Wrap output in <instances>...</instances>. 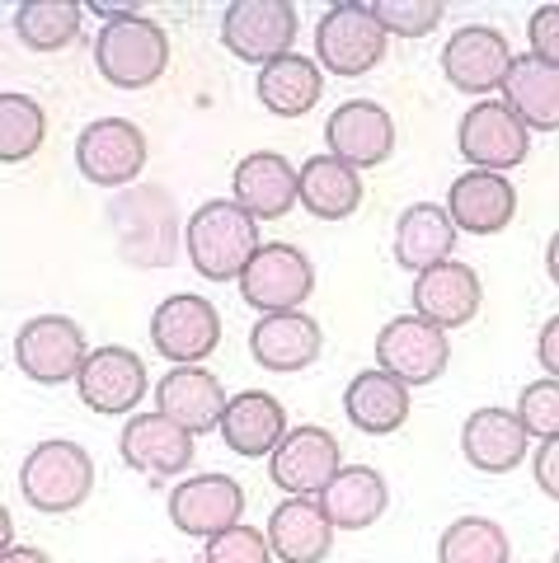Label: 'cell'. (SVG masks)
Returning <instances> with one entry per match:
<instances>
[{"label": "cell", "instance_id": "e0dca14e", "mask_svg": "<svg viewBox=\"0 0 559 563\" xmlns=\"http://www.w3.org/2000/svg\"><path fill=\"white\" fill-rule=\"evenodd\" d=\"M325 151L358 174L386 165L395 155V118L376 99H343L325 118Z\"/></svg>", "mask_w": 559, "mask_h": 563}, {"label": "cell", "instance_id": "6da1fadb", "mask_svg": "<svg viewBox=\"0 0 559 563\" xmlns=\"http://www.w3.org/2000/svg\"><path fill=\"white\" fill-rule=\"evenodd\" d=\"M99 14L95 33V70L113 90H146L169 66V33L136 10L122 5H90Z\"/></svg>", "mask_w": 559, "mask_h": 563}, {"label": "cell", "instance_id": "8d00e7d4", "mask_svg": "<svg viewBox=\"0 0 559 563\" xmlns=\"http://www.w3.org/2000/svg\"><path fill=\"white\" fill-rule=\"evenodd\" d=\"M198 563H273V550H268V536L259 531V526L240 521L231 531H221L217 540H207Z\"/></svg>", "mask_w": 559, "mask_h": 563}, {"label": "cell", "instance_id": "4dcf8cb0", "mask_svg": "<svg viewBox=\"0 0 559 563\" xmlns=\"http://www.w3.org/2000/svg\"><path fill=\"white\" fill-rule=\"evenodd\" d=\"M498 99L527 122V132H559V66L522 52V57H513Z\"/></svg>", "mask_w": 559, "mask_h": 563}, {"label": "cell", "instance_id": "7c38bea8", "mask_svg": "<svg viewBox=\"0 0 559 563\" xmlns=\"http://www.w3.org/2000/svg\"><path fill=\"white\" fill-rule=\"evenodd\" d=\"M151 347L174 366H202L221 347V310L202 291H174L151 310Z\"/></svg>", "mask_w": 559, "mask_h": 563}, {"label": "cell", "instance_id": "277c9868", "mask_svg": "<svg viewBox=\"0 0 559 563\" xmlns=\"http://www.w3.org/2000/svg\"><path fill=\"white\" fill-rule=\"evenodd\" d=\"M386 47L391 33L376 24L372 5H362V0H339L316 24V62L339 80H358L366 70H376L386 62Z\"/></svg>", "mask_w": 559, "mask_h": 563}, {"label": "cell", "instance_id": "1f68e13d", "mask_svg": "<svg viewBox=\"0 0 559 563\" xmlns=\"http://www.w3.org/2000/svg\"><path fill=\"white\" fill-rule=\"evenodd\" d=\"M85 5L76 0H24L14 10V38L29 52H66L80 38Z\"/></svg>", "mask_w": 559, "mask_h": 563}, {"label": "cell", "instance_id": "9a60e30c", "mask_svg": "<svg viewBox=\"0 0 559 563\" xmlns=\"http://www.w3.org/2000/svg\"><path fill=\"white\" fill-rule=\"evenodd\" d=\"M118 455L132 474H142L151 484H165V479H184L188 474V465L198 455V437L151 409V413H132L122 422Z\"/></svg>", "mask_w": 559, "mask_h": 563}, {"label": "cell", "instance_id": "ba28073f", "mask_svg": "<svg viewBox=\"0 0 559 563\" xmlns=\"http://www.w3.org/2000/svg\"><path fill=\"white\" fill-rule=\"evenodd\" d=\"M296 29L302 14L292 0H231L221 10V47L250 66H268L296 52Z\"/></svg>", "mask_w": 559, "mask_h": 563}, {"label": "cell", "instance_id": "83f0119b", "mask_svg": "<svg viewBox=\"0 0 559 563\" xmlns=\"http://www.w3.org/2000/svg\"><path fill=\"white\" fill-rule=\"evenodd\" d=\"M362 198H366L362 174L353 165L335 161L329 151L310 155V161H302V169H296V202L320 221H348L362 207Z\"/></svg>", "mask_w": 559, "mask_h": 563}, {"label": "cell", "instance_id": "44dd1931", "mask_svg": "<svg viewBox=\"0 0 559 563\" xmlns=\"http://www.w3.org/2000/svg\"><path fill=\"white\" fill-rule=\"evenodd\" d=\"M461 455L480 474H513L522 461H531V437L513 409L484 404L461 422Z\"/></svg>", "mask_w": 559, "mask_h": 563}, {"label": "cell", "instance_id": "f6af8a7d", "mask_svg": "<svg viewBox=\"0 0 559 563\" xmlns=\"http://www.w3.org/2000/svg\"><path fill=\"white\" fill-rule=\"evenodd\" d=\"M550 563H559V550H555V559H550Z\"/></svg>", "mask_w": 559, "mask_h": 563}, {"label": "cell", "instance_id": "74e56055", "mask_svg": "<svg viewBox=\"0 0 559 563\" xmlns=\"http://www.w3.org/2000/svg\"><path fill=\"white\" fill-rule=\"evenodd\" d=\"M527 52H531V57H540V62L559 66V0L531 10V20H527Z\"/></svg>", "mask_w": 559, "mask_h": 563}, {"label": "cell", "instance_id": "484cf974", "mask_svg": "<svg viewBox=\"0 0 559 563\" xmlns=\"http://www.w3.org/2000/svg\"><path fill=\"white\" fill-rule=\"evenodd\" d=\"M457 221L447 217V202H409L395 217V263L405 273H428L438 263L457 258Z\"/></svg>", "mask_w": 559, "mask_h": 563}, {"label": "cell", "instance_id": "e575fe53", "mask_svg": "<svg viewBox=\"0 0 559 563\" xmlns=\"http://www.w3.org/2000/svg\"><path fill=\"white\" fill-rule=\"evenodd\" d=\"M372 14L391 38H428L447 20V5L442 0H372Z\"/></svg>", "mask_w": 559, "mask_h": 563}, {"label": "cell", "instance_id": "4fadbf2b", "mask_svg": "<svg viewBox=\"0 0 559 563\" xmlns=\"http://www.w3.org/2000/svg\"><path fill=\"white\" fill-rule=\"evenodd\" d=\"M376 366L395 380H405L409 390L432 385L451 366V339L447 329L428 324L424 314H395L376 333Z\"/></svg>", "mask_w": 559, "mask_h": 563}, {"label": "cell", "instance_id": "d6a6232c", "mask_svg": "<svg viewBox=\"0 0 559 563\" xmlns=\"http://www.w3.org/2000/svg\"><path fill=\"white\" fill-rule=\"evenodd\" d=\"M438 563H513V540L494 517H457L438 536Z\"/></svg>", "mask_w": 559, "mask_h": 563}, {"label": "cell", "instance_id": "d6986e66", "mask_svg": "<svg viewBox=\"0 0 559 563\" xmlns=\"http://www.w3.org/2000/svg\"><path fill=\"white\" fill-rule=\"evenodd\" d=\"M325 352V329L316 314L283 310V314H259L250 329V357L273 376H296Z\"/></svg>", "mask_w": 559, "mask_h": 563}, {"label": "cell", "instance_id": "7a4b0ae2", "mask_svg": "<svg viewBox=\"0 0 559 563\" xmlns=\"http://www.w3.org/2000/svg\"><path fill=\"white\" fill-rule=\"evenodd\" d=\"M259 244V221L231 198H207L184 221V254L202 282H240Z\"/></svg>", "mask_w": 559, "mask_h": 563}, {"label": "cell", "instance_id": "836d02e7", "mask_svg": "<svg viewBox=\"0 0 559 563\" xmlns=\"http://www.w3.org/2000/svg\"><path fill=\"white\" fill-rule=\"evenodd\" d=\"M47 113L33 95L0 90V165H24L43 151Z\"/></svg>", "mask_w": 559, "mask_h": 563}, {"label": "cell", "instance_id": "d590c367", "mask_svg": "<svg viewBox=\"0 0 559 563\" xmlns=\"http://www.w3.org/2000/svg\"><path fill=\"white\" fill-rule=\"evenodd\" d=\"M513 413L522 418V428H527L531 442H550V437H559V380L540 376L531 385H522Z\"/></svg>", "mask_w": 559, "mask_h": 563}, {"label": "cell", "instance_id": "4316f807", "mask_svg": "<svg viewBox=\"0 0 559 563\" xmlns=\"http://www.w3.org/2000/svg\"><path fill=\"white\" fill-rule=\"evenodd\" d=\"M409 409H414L409 385L386 376L381 366H366V372H358L353 380H348V390H343V413L366 437L399 432L409 422Z\"/></svg>", "mask_w": 559, "mask_h": 563}, {"label": "cell", "instance_id": "5bb4252c", "mask_svg": "<svg viewBox=\"0 0 559 563\" xmlns=\"http://www.w3.org/2000/svg\"><path fill=\"white\" fill-rule=\"evenodd\" d=\"M343 470L339 437L320 422H296L283 446L268 455V479L283 488V498H320Z\"/></svg>", "mask_w": 559, "mask_h": 563}, {"label": "cell", "instance_id": "7402d4cb", "mask_svg": "<svg viewBox=\"0 0 559 563\" xmlns=\"http://www.w3.org/2000/svg\"><path fill=\"white\" fill-rule=\"evenodd\" d=\"M151 395H155V413H165L169 422H179V428L194 437L217 432L226 399H231L207 366H169V372L155 380Z\"/></svg>", "mask_w": 559, "mask_h": 563}, {"label": "cell", "instance_id": "8992f818", "mask_svg": "<svg viewBox=\"0 0 559 563\" xmlns=\"http://www.w3.org/2000/svg\"><path fill=\"white\" fill-rule=\"evenodd\" d=\"M151 141L132 118H95L76 136V169L95 188H128L146 174Z\"/></svg>", "mask_w": 559, "mask_h": 563}, {"label": "cell", "instance_id": "f35d334b", "mask_svg": "<svg viewBox=\"0 0 559 563\" xmlns=\"http://www.w3.org/2000/svg\"><path fill=\"white\" fill-rule=\"evenodd\" d=\"M531 474H536V488L546 493L550 503H559V437H550V442H536Z\"/></svg>", "mask_w": 559, "mask_h": 563}, {"label": "cell", "instance_id": "cb8c5ba5", "mask_svg": "<svg viewBox=\"0 0 559 563\" xmlns=\"http://www.w3.org/2000/svg\"><path fill=\"white\" fill-rule=\"evenodd\" d=\"M231 202L254 221H277L296 207V165L283 151H250L231 169Z\"/></svg>", "mask_w": 559, "mask_h": 563}, {"label": "cell", "instance_id": "b9f144b4", "mask_svg": "<svg viewBox=\"0 0 559 563\" xmlns=\"http://www.w3.org/2000/svg\"><path fill=\"white\" fill-rule=\"evenodd\" d=\"M14 550V517H10V507L0 503V559H6Z\"/></svg>", "mask_w": 559, "mask_h": 563}, {"label": "cell", "instance_id": "5b68a950", "mask_svg": "<svg viewBox=\"0 0 559 563\" xmlns=\"http://www.w3.org/2000/svg\"><path fill=\"white\" fill-rule=\"evenodd\" d=\"M235 287L244 296V306L259 314L302 310L310 301V291H316V263H310L306 250H296L287 240H264Z\"/></svg>", "mask_w": 559, "mask_h": 563}, {"label": "cell", "instance_id": "52a82bcc", "mask_svg": "<svg viewBox=\"0 0 559 563\" xmlns=\"http://www.w3.org/2000/svg\"><path fill=\"white\" fill-rule=\"evenodd\" d=\"M457 151L470 169L508 174L517 165H527L531 132L503 99H475L457 122Z\"/></svg>", "mask_w": 559, "mask_h": 563}, {"label": "cell", "instance_id": "60d3db41", "mask_svg": "<svg viewBox=\"0 0 559 563\" xmlns=\"http://www.w3.org/2000/svg\"><path fill=\"white\" fill-rule=\"evenodd\" d=\"M0 563H52V554L39 550V544H14V550L0 559Z\"/></svg>", "mask_w": 559, "mask_h": 563}, {"label": "cell", "instance_id": "f1b7e54d", "mask_svg": "<svg viewBox=\"0 0 559 563\" xmlns=\"http://www.w3.org/2000/svg\"><path fill=\"white\" fill-rule=\"evenodd\" d=\"M325 517L335 521V531H366L386 517L391 507V484L376 465H343L335 484L320 493Z\"/></svg>", "mask_w": 559, "mask_h": 563}, {"label": "cell", "instance_id": "d4e9b609", "mask_svg": "<svg viewBox=\"0 0 559 563\" xmlns=\"http://www.w3.org/2000/svg\"><path fill=\"white\" fill-rule=\"evenodd\" d=\"M268 550L283 563H325L335 550V521L325 517L320 498H283L268 512Z\"/></svg>", "mask_w": 559, "mask_h": 563}, {"label": "cell", "instance_id": "ffe728a7", "mask_svg": "<svg viewBox=\"0 0 559 563\" xmlns=\"http://www.w3.org/2000/svg\"><path fill=\"white\" fill-rule=\"evenodd\" d=\"M447 217L465 235H503L517 221V184L508 174L465 169L447 188Z\"/></svg>", "mask_w": 559, "mask_h": 563}, {"label": "cell", "instance_id": "7bdbcfd3", "mask_svg": "<svg viewBox=\"0 0 559 563\" xmlns=\"http://www.w3.org/2000/svg\"><path fill=\"white\" fill-rule=\"evenodd\" d=\"M546 277L559 287V231H555V235H550V244H546Z\"/></svg>", "mask_w": 559, "mask_h": 563}, {"label": "cell", "instance_id": "ee69618b", "mask_svg": "<svg viewBox=\"0 0 559 563\" xmlns=\"http://www.w3.org/2000/svg\"><path fill=\"white\" fill-rule=\"evenodd\" d=\"M146 563H169V559H146Z\"/></svg>", "mask_w": 559, "mask_h": 563}, {"label": "cell", "instance_id": "9c48e42d", "mask_svg": "<svg viewBox=\"0 0 559 563\" xmlns=\"http://www.w3.org/2000/svg\"><path fill=\"white\" fill-rule=\"evenodd\" d=\"M85 357H90V339L85 324L72 314H33L14 333V362L33 385H66L80 376Z\"/></svg>", "mask_w": 559, "mask_h": 563}, {"label": "cell", "instance_id": "8fae6325", "mask_svg": "<svg viewBox=\"0 0 559 563\" xmlns=\"http://www.w3.org/2000/svg\"><path fill=\"white\" fill-rule=\"evenodd\" d=\"M513 43L508 33L494 29V24H461L447 33V47H442V76L457 95L470 99H489L503 90L513 70Z\"/></svg>", "mask_w": 559, "mask_h": 563}, {"label": "cell", "instance_id": "30bf717a", "mask_svg": "<svg viewBox=\"0 0 559 563\" xmlns=\"http://www.w3.org/2000/svg\"><path fill=\"white\" fill-rule=\"evenodd\" d=\"M146 390H155L151 376H146V362L136 347H122V343H103L90 347L80 376H76V395L90 413L99 418H132L142 409Z\"/></svg>", "mask_w": 559, "mask_h": 563}, {"label": "cell", "instance_id": "603a6c76", "mask_svg": "<svg viewBox=\"0 0 559 563\" xmlns=\"http://www.w3.org/2000/svg\"><path fill=\"white\" fill-rule=\"evenodd\" d=\"M221 442L231 446L244 461H268V455L283 446V437L292 432L283 399L268 395V390H240L226 399V413H221Z\"/></svg>", "mask_w": 559, "mask_h": 563}, {"label": "cell", "instance_id": "f546056e", "mask_svg": "<svg viewBox=\"0 0 559 563\" xmlns=\"http://www.w3.org/2000/svg\"><path fill=\"white\" fill-rule=\"evenodd\" d=\"M254 95L273 118H306L325 99V70H320L316 57L287 52V57L259 66Z\"/></svg>", "mask_w": 559, "mask_h": 563}, {"label": "cell", "instance_id": "2e32d148", "mask_svg": "<svg viewBox=\"0 0 559 563\" xmlns=\"http://www.w3.org/2000/svg\"><path fill=\"white\" fill-rule=\"evenodd\" d=\"M244 512V488L231 474H184L169 488V521L188 540H217L221 531L240 526Z\"/></svg>", "mask_w": 559, "mask_h": 563}, {"label": "cell", "instance_id": "3957f363", "mask_svg": "<svg viewBox=\"0 0 559 563\" xmlns=\"http://www.w3.org/2000/svg\"><path fill=\"white\" fill-rule=\"evenodd\" d=\"M20 493L33 512L66 517L90 503L95 493V455L72 437H47L20 465Z\"/></svg>", "mask_w": 559, "mask_h": 563}, {"label": "cell", "instance_id": "ab89813d", "mask_svg": "<svg viewBox=\"0 0 559 563\" xmlns=\"http://www.w3.org/2000/svg\"><path fill=\"white\" fill-rule=\"evenodd\" d=\"M536 362L546 366V376L559 380V314H550V320L540 324V333H536Z\"/></svg>", "mask_w": 559, "mask_h": 563}, {"label": "cell", "instance_id": "ac0fdd59", "mask_svg": "<svg viewBox=\"0 0 559 563\" xmlns=\"http://www.w3.org/2000/svg\"><path fill=\"white\" fill-rule=\"evenodd\" d=\"M409 301H414V314H424L428 324L451 333V329L475 324V314L484 310V282L470 263L447 258V263H438V268L414 277Z\"/></svg>", "mask_w": 559, "mask_h": 563}]
</instances>
